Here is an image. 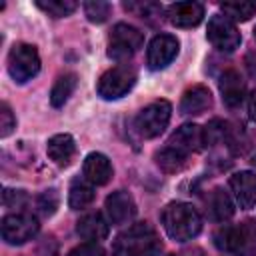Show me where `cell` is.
Instances as JSON below:
<instances>
[{
    "instance_id": "1",
    "label": "cell",
    "mask_w": 256,
    "mask_h": 256,
    "mask_svg": "<svg viewBox=\"0 0 256 256\" xmlns=\"http://www.w3.org/2000/svg\"><path fill=\"white\" fill-rule=\"evenodd\" d=\"M162 242L148 222H136L120 232L112 244V256H160Z\"/></svg>"
},
{
    "instance_id": "2",
    "label": "cell",
    "mask_w": 256,
    "mask_h": 256,
    "mask_svg": "<svg viewBox=\"0 0 256 256\" xmlns=\"http://www.w3.org/2000/svg\"><path fill=\"white\" fill-rule=\"evenodd\" d=\"M166 234L176 242H188L202 230V218L198 210L188 202H170L160 214Z\"/></svg>"
},
{
    "instance_id": "3",
    "label": "cell",
    "mask_w": 256,
    "mask_h": 256,
    "mask_svg": "<svg viewBox=\"0 0 256 256\" xmlns=\"http://www.w3.org/2000/svg\"><path fill=\"white\" fill-rule=\"evenodd\" d=\"M136 78H138L136 68L132 64L122 62L118 66H112L100 76L96 90L104 100H118L132 90V86L136 84Z\"/></svg>"
},
{
    "instance_id": "4",
    "label": "cell",
    "mask_w": 256,
    "mask_h": 256,
    "mask_svg": "<svg viewBox=\"0 0 256 256\" xmlns=\"http://www.w3.org/2000/svg\"><path fill=\"white\" fill-rule=\"evenodd\" d=\"M40 72V56L36 46L20 42L14 44L8 54V74L16 84H24L32 80Z\"/></svg>"
},
{
    "instance_id": "5",
    "label": "cell",
    "mask_w": 256,
    "mask_h": 256,
    "mask_svg": "<svg viewBox=\"0 0 256 256\" xmlns=\"http://www.w3.org/2000/svg\"><path fill=\"white\" fill-rule=\"evenodd\" d=\"M172 106L168 100H154L144 106L136 116V130L142 138H156L160 136L168 122H170Z\"/></svg>"
},
{
    "instance_id": "6",
    "label": "cell",
    "mask_w": 256,
    "mask_h": 256,
    "mask_svg": "<svg viewBox=\"0 0 256 256\" xmlns=\"http://www.w3.org/2000/svg\"><path fill=\"white\" fill-rule=\"evenodd\" d=\"M144 44V36L138 28L130 26V24H116L110 30L108 36V56L114 60H126L130 58L134 52H138Z\"/></svg>"
},
{
    "instance_id": "7",
    "label": "cell",
    "mask_w": 256,
    "mask_h": 256,
    "mask_svg": "<svg viewBox=\"0 0 256 256\" xmlns=\"http://www.w3.org/2000/svg\"><path fill=\"white\" fill-rule=\"evenodd\" d=\"M40 230L38 218L26 212L8 214L2 218V238L8 244H24L32 240Z\"/></svg>"
},
{
    "instance_id": "8",
    "label": "cell",
    "mask_w": 256,
    "mask_h": 256,
    "mask_svg": "<svg viewBox=\"0 0 256 256\" xmlns=\"http://www.w3.org/2000/svg\"><path fill=\"white\" fill-rule=\"evenodd\" d=\"M206 36H208L210 44L222 52H234L242 42V36L238 32V28L234 26V22L222 14H214L208 20Z\"/></svg>"
},
{
    "instance_id": "9",
    "label": "cell",
    "mask_w": 256,
    "mask_h": 256,
    "mask_svg": "<svg viewBox=\"0 0 256 256\" xmlns=\"http://www.w3.org/2000/svg\"><path fill=\"white\" fill-rule=\"evenodd\" d=\"M178 50H180V42H178L176 36H172V34H156L150 40L148 52H146L148 68L150 70L166 68L178 56Z\"/></svg>"
},
{
    "instance_id": "10",
    "label": "cell",
    "mask_w": 256,
    "mask_h": 256,
    "mask_svg": "<svg viewBox=\"0 0 256 256\" xmlns=\"http://www.w3.org/2000/svg\"><path fill=\"white\" fill-rule=\"evenodd\" d=\"M106 216L110 224H128L136 216V202L126 190H116L106 198Z\"/></svg>"
},
{
    "instance_id": "11",
    "label": "cell",
    "mask_w": 256,
    "mask_h": 256,
    "mask_svg": "<svg viewBox=\"0 0 256 256\" xmlns=\"http://www.w3.org/2000/svg\"><path fill=\"white\" fill-rule=\"evenodd\" d=\"M230 190L236 204L242 210H248L256 204V174L250 170H240L230 176Z\"/></svg>"
},
{
    "instance_id": "12",
    "label": "cell",
    "mask_w": 256,
    "mask_h": 256,
    "mask_svg": "<svg viewBox=\"0 0 256 256\" xmlns=\"http://www.w3.org/2000/svg\"><path fill=\"white\" fill-rule=\"evenodd\" d=\"M166 16L178 28H194L204 18V6L200 2H176L168 6Z\"/></svg>"
},
{
    "instance_id": "13",
    "label": "cell",
    "mask_w": 256,
    "mask_h": 256,
    "mask_svg": "<svg viewBox=\"0 0 256 256\" xmlns=\"http://www.w3.org/2000/svg\"><path fill=\"white\" fill-rule=\"evenodd\" d=\"M82 172H84V178L90 182V184H96V186H104L112 180V164H110V158L102 152H90L86 158H84V166H82Z\"/></svg>"
},
{
    "instance_id": "14",
    "label": "cell",
    "mask_w": 256,
    "mask_h": 256,
    "mask_svg": "<svg viewBox=\"0 0 256 256\" xmlns=\"http://www.w3.org/2000/svg\"><path fill=\"white\" fill-rule=\"evenodd\" d=\"M208 108H212V94L206 86L194 84L190 86L180 100V112L186 116H198L204 114Z\"/></svg>"
},
{
    "instance_id": "15",
    "label": "cell",
    "mask_w": 256,
    "mask_h": 256,
    "mask_svg": "<svg viewBox=\"0 0 256 256\" xmlns=\"http://www.w3.org/2000/svg\"><path fill=\"white\" fill-rule=\"evenodd\" d=\"M220 94H222V100L228 108H238L244 100V92H246V84L242 80V76L236 72V70H226L222 72L220 76Z\"/></svg>"
},
{
    "instance_id": "16",
    "label": "cell",
    "mask_w": 256,
    "mask_h": 256,
    "mask_svg": "<svg viewBox=\"0 0 256 256\" xmlns=\"http://www.w3.org/2000/svg\"><path fill=\"white\" fill-rule=\"evenodd\" d=\"M170 146L182 152H198L204 148V130L196 124H184L170 136Z\"/></svg>"
},
{
    "instance_id": "17",
    "label": "cell",
    "mask_w": 256,
    "mask_h": 256,
    "mask_svg": "<svg viewBox=\"0 0 256 256\" xmlns=\"http://www.w3.org/2000/svg\"><path fill=\"white\" fill-rule=\"evenodd\" d=\"M46 152L54 164L68 166L76 154V142L70 134H54L46 144Z\"/></svg>"
},
{
    "instance_id": "18",
    "label": "cell",
    "mask_w": 256,
    "mask_h": 256,
    "mask_svg": "<svg viewBox=\"0 0 256 256\" xmlns=\"http://www.w3.org/2000/svg\"><path fill=\"white\" fill-rule=\"evenodd\" d=\"M76 232L84 240H90V242L104 240L108 236V222L104 220L100 212H90V214H84L76 222Z\"/></svg>"
},
{
    "instance_id": "19",
    "label": "cell",
    "mask_w": 256,
    "mask_h": 256,
    "mask_svg": "<svg viewBox=\"0 0 256 256\" xmlns=\"http://www.w3.org/2000/svg\"><path fill=\"white\" fill-rule=\"evenodd\" d=\"M154 160H156V166L166 174L182 172L188 166V154L174 146H166V148L158 150L154 154Z\"/></svg>"
},
{
    "instance_id": "20",
    "label": "cell",
    "mask_w": 256,
    "mask_h": 256,
    "mask_svg": "<svg viewBox=\"0 0 256 256\" xmlns=\"http://www.w3.org/2000/svg\"><path fill=\"white\" fill-rule=\"evenodd\" d=\"M206 204H208V212L218 222H224V220L234 216V202H232V198L222 188H214L210 192Z\"/></svg>"
},
{
    "instance_id": "21",
    "label": "cell",
    "mask_w": 256,
    "mask_h": 256,
    "mask_svg": "<svg viewBox=\"0 0 256 256\" xmlns=\"http://www.w3.org/2000/svg\"><path fill=\"white\" fill-rule=\"evenodd\" d=\"M236 254L256 256V222L246 220L236 226Z\"/></svg>"
},
{
    "instance_id": "22",
    "label": "cell",
    "mask_w": 256,
    "mask_h": 256,
    "mask_svg": "<svg viewBox=\"0 0 256 256\" xmlns=\"http://www.w3.org/2000/svg\"><path fill=\"white\" fill-rule=\"evenodd\" d=\"M76 84H78V78H76V74H62L56 82H54V86H52V90H50V102H52V106L54 108H60V106H64V102L72 96V92L76 90Z\"/></svg>"
},
{
    "instance_id": "23",
    "label": "cell",
    "mask_w": 256,
    "mask_h": 256,
    "mask_svg": "<svg viewBox=\"0 0 256 256\" xmlns=\"http://www.w3.org/2000/svg\"><path fill=\"white\" fill-rule=\"evenodd\" d=\"M94 200V188L86 182H80L76 180L72 186H70V192H68V206L72 210H84L86 206H90Z\"/></svg>"
},
{
    "instance_id": "24",
    "label": "cell",
    "mask_w": 256,
    "mask_h": 256,
    "mask_svg": "<svg viewBox=\"0 0 256 256\" xmlns=\"http://www.w3.org/2000/svg\"><path fill=\"white\" fill-rule=\"evenodd\" d=\"M220 8L226 14V18L236 20V22H246V20H250L256 14V2H246V0H240V2H222Z\"/></svg>"
},
{
    "instance_id": "25",
    "label": "cell",
    "mask_w": 256,
    "mask_h": 256,
    "mask_svg": "<svg viewBox=\"0 0 256 256\" xmlns=\"http://www.w3.org/2000/svg\"><path fill=\"white\" fill-rule=\"evenodd\" d=\"M36 6L40 10H44L48 16L52 18H64V16H70L78 4L72 2V0H36Z\"/></svg>"
},
{
    "instance_id": "26",
    "label": "cell",
    "mask_w": 256,
    "mask_h": 256,
    "mask_svg": "<svg viewBox=\"0 0 256 256\" xmlns=\"http://www.w3.org/2000/svg\"><path fill=\"white\" fill-rule=\"evenodd\" d=\"M202 130H204V144H208V146H214V144L222 142V140L228 136V132H230L228 122H224V120H220V118L210 120L208 126L202 128Z\"/></svg>"
},
{
    "instance_id": "27",
    "label": "cell",
    "mask_w": 256,
    "mask_h": 256,
    "mask_svg": "<svg viewBox=\"0 0 256 256\" xmlns=\"http://www.w3.org/2000/svg\"><path fill=\"white\" fill-rule=\"evenodd\" d=\"M110 10L112 6L108 2H102V0H96V2H84V14L90 22H106L108 16H110Z\"/></svg>"
},
{
    "instance_id": "28",
    "label": "cell",
    "mask_w": 256,
    "mask_h": 256,
    "mask_svg": "<svg viewBox=\"0 0 256 256\" xmlns=\"http://www.w3.org/2000/svg\"><path fill=\"white\" fill-rule=\"evenodd\" d=\"M128 10H136L140 18H146L148 22H152V16H160L162 14V6L156 2H144V4H124Z\"/></svg>"
},
{
    "instance_id": "29",
    "label": "cell",
    "mask_w": 256,
    "mask_h": 256,
    "mask_svg": "<svg viewBox=\"0 0 256 256\" xmlns=\"http://www.w3.org/2000/svg\"><path fill=\"white\" fill-rule=\"evenodd\" d=\"M38 208H40V212L44 216H52L56 212V208H58V194H56V190L42 192L40 198H38Z\"/></svg>"
},
{
    "instance_id": "30",
    "label": "cell",
    "mask_w": 256,
    "mask_h": 256,
    "mask_svg": "<svg viewBox=\"0 0 256 256\" xmlns=\"http://www.w3.org/2000/svg\"><path fill=\"white\" fill-rule=\"evenodd\" d=\"M14 128H16V118H14L12 110H10V106L4 102L2 108H0V136L2 138L10 136Z\"/></svg>"
},
{
    "instance_id": "31",
    "label": "cell",
    "mask_w": 256,
    "mask_h": 256,
    "mask_svg": "<svg viewBox=\"0 0 256 256\" xmlns=\"http://www.w3.org/2000/svg\"><path fill=\"white\" fill-rule=\"evenodd\" d=\"M68 256H106V252H104V248L100 244L86 242V244H80V246L72 248Z\"/></svg>"
},
{
    "instance_id": "32",
    "label": "cell",
    "mask_w": 256,
    "mask_h": 256,
    "mask_svg": "<svg viewBox=\"0 0 256 256\" xmlns=\"http://www.w3.org/2000/svg\"><path fill=\"white\" fill-rule=\"evenodd\" d=\"M24 202H26V194L22 190H10V188L4 190V204L6 206H18Z\"/></svg>"
},
{
    "instance_id": "33",
    "label": "cell",
    "mask_w": 256,
    "mask_h": 256,
    "mask_svg": "<svg viewBox=\"0 0 256 256\" xmlns=\"http://www.w3.org/2000/svg\"><path fill=\"white\" fill-rule=\"evenodd\" d=\"M246 68H248L250 76L256 78V52H252V54L246 56Z\"/></svg>"
},
{
    "instance_id": "34",
    "label": "cell",
    "mask_w": 256,
    "mask_h": 256,
    "mask_svg": "<svg viewBox=\"0 0 256 256\" xmlns=\"http://www.w3.org/2000/svg\"><path fill=\"white\" fill-rule=\"evenodd\" d=\"M170 256H206L202 248H188V250H182V252H176V254H170Z\"/></svg>"
},
{
    "instance_id": "35",
    "label": "cell",
    "mask_w": 256,
    "mask_h": 256,
    "mask_svg": "<svg viewBox=\"0 0 256 256\" xmlns=\"http://www.w3.org/2000/svg\"><path fill=\"white\" fill-rule=\"evenodd\" d=\"M248 114H250V118L256 122V90L250 94V100H248Z\"/></svg>"
},
{
    "instance_id": "36",
    "label": "cell",
    "mask_w": 256,
    "mask_h": 256,
    "mask_svg": "<svg viewBox=\"0 0 256 256\" xmlns=\"http://www.w3.org/2000/svg\"><path fill=\"white\" fill-rule=\"evenodd\" d=\"M254 36H256V28H254Z\"/></svg>"
}]
</instances>
